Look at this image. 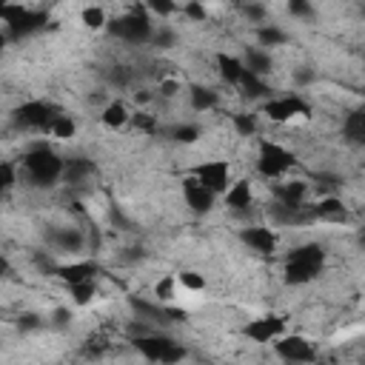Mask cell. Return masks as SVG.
Here are the masks:
<instances>
[{"label":"cell","instance_id":"29","mask_svg":"<svg viewBox=\"0 0 365 365\" xmlns=\"http://www.w3.org/2000/svg\"><path fill=\"white\" fill-rule=\"evenodd\" d=\"M231 125L240 137H254L257 134V117L248 114V111H240V114H231Z\"/></svg>","mask_w":365,"mask_h":365},{"label":"cell","instance_id":"42","mask_svg":"<svg viewBox=\"0 0 365 365\" xmlns=\"http://www.w3.org/2000/svg\"><path fill=\"white\" fill-rule=\"evenodd\" d=\"M86 3H91V0H86Z\"/></svg>","mask_w":365,"mask_h":365},{"label":"cell","instance_id":"17","mask_svg":"<svg viewBox=\"0 0 365 365\" xmlns=\"http://www.w3.org/2000/svg\"><path fill=\"white\" fill-rule=\"evenodd\" d=\"M214 63H217V71H220V77H222L228 86H237V83H240V77H242V71H245V63H242L237 54L220 51V54L214 57Z\"/></svg>","mask_w":365,"mask_h":365},{"label":"cell","instance_id":"5","mask_svg":"<svg viewBox=\"0 0 365 365\" xmlns=\"http://www.w3.org/2000/svg\"><path fill=\"white\" fill-rule=\"evenodd\" d=\"M54 114H57V108L46 100H26L14 108V123L29 131H43Z\"/></svg>","mask_w":365,"mask_h":365},{"label":"cell","instance_id":"26","mask_svg":"<svg viewBox=\"0 0 365 365\" xmlns=\"http://www.w3.org/2000/svg\"><path fill=\"white\" fill-rule=\"evenodd\" d=\"M143 9H145L151 17H160V20L180 14V3H177V0H143Z\"/></svg>","mask_w":365,"mask_h":365},{"label":"cell","instance_id":"24","mask_svg":"<svg viewBox=\"0 0 365 365\" xmlns=\"http://www.w3.org/2000/svg\"><path fill=\"white\" fill-rule=\"evenodd\" d=\"M80 23H83L86 29H91V31H100V29L108 26V17H106V11H103L100 6L88 3V6L80 11Z\"/></svg>","mask_w":365,"mask_h":365},{"label":"cell","instance_id":"22","mask_svg":"<svg viewBox=\"0 0 365 365\" xmlns=\"http://www.w3.org/2000/svg\"><path fill=\"white\" fill-rule=\"evenodd\" d=\"M88 174H91V163L88 160H83V157L63 160V180L66 182H83Z\"/></svg>","mask_w":365,"mask_h":365},{"label":"cell","instance_id":"23","mask_svg":"<svg viewBox=\"0 0 365 365\" xmlns=\"http://www.w3.org/2000/svg\"><path fill=\"white\" fill-rule=\"evenodd\" d=\"M342 131H345V137L351 140V143H362L365 140V114L356 108V111H351L345 120H342Z\"/></svg>","mask_w":365,"mask_h":365},{"label":"cell","instance_id":"25","mask_svg":"<svg viewBox=\"0 0 365 365\" xmlns=\"http://www.w3.org/2000/svg\"><path fill=\"white\" fill-rule=\"evenodd\" d=\"M177 285H180L182 291L200 294V291H205V274H200V271H194V268H182V271L177 274Z\"/></svg>","mask_w":365,"mask_h":365},{"label":"cell","instance_id":"3","mask_svg":"<svg viewBox=\"0 0 365 365\" xmlns=\"http://www.w3.org/2000/svg\"><path fill=\"white\" fill-rule=\"evenodd\" d=\"M297 165V157L282 145L268 137H259L257 143V174L265 180H282L291 168Z\"/></svg>","mask_w":365,"mask_h":365},{"label":"cell","instance_id":"14","mask_svg":"<svg viewBox=\"0 0 365 365\" xmlns=\"http://www.w3.org/2000/svg\"><path fill=\"white\" fill-rule=\"evenodd\" d=\"M305 194H308V182L305 180H282L277 185V202L288 205V208H302L305 205Z\"/></svg>","mask_w":365,"mask_h":365},{"label":"cell","instance_id":"10","mask_svg":"<svg viewBox=\"0 0 365 365\" xmlns=\"http://www.w3.org/2000/svg\"><path fill=\"white\" fill-rule=\"evenodd\" d=\"M182 200H185V205H188L194 214H208V211L214 208V202H217V194L208 191V188L191 174V177L182 180Z\"/></svg>","mask_w":365,"mask_h":365},{"label":"cell","instance_id":"19","mask_svg":"<svg viewBox=\"0 0 365 365\" xmlns=\"http://www.w3.org/2000/svg\"><path fill=\"white\" fill-rule=\"evenodd\" d=\"M257 43L262 48H277V46H285L288 43V34L279 26H274V23H259L257 26Z\"/></svg>","mask_w":365,"mask_h":365},{"label":"cell","instance_id":"8","mask_svg":"<svg viewBox=\"0 0 365 365\" xmlns=\"http://www.w3.org/2000/svg\"><path fill=\"white\" fill-rule=\"evenodd\" d=\"M242 334H245V339H251V342H257V345H268V342H274L279 334H285V319L277 317V314H265V317L251 319V322L242 328Z\"/></svg>","mask_w":365,"mask_h":365},{"label":"cell","instance_id":"6","mask_svg":"<svg viewBox=\"0 0 365 365\" xmlns=\"http://www.w3.org/2000/svg\"><path fill=\"white\" fill-rule=\"evenodd\" d=\"M194 177L208 188L214 191L217 197H222V191L231 185V165L225 160H205L194 168Z\"/></svg>","mask_w":365,"mask_h":365},{"label":"cell","instance_id":"28","mask_svg":"<svg viewBox=\"0 0 365 365\" xmlns=\"http://www.w3.org/2000/svg\"><path fill=\"white\" fill-rule=\"evenodd\" d=\"M180 14L188 23H205L208 20V9H205L202 0H185V3H180Z\"/></svg>","mask_w":365,"mask_h":365},{"label":"cell","instance_id":"20","mask_svg":"<svg viewBox=\"0 0 365 365\" xmlns=\"http://www.w3.org/2000/svg\"><path fill=\"white\" fill-rule=\"evenodd\" d=\"M66 288H68V297H71V302H74L77 308H86V305H91V302L97 299V285H94V279L71 282V285H66Z\"/></svg>","mask_w":365,"mask_h":365},{"label":"cell","instance_id":"15","mask_svg":"<svg viewBox=\"0 0 365 365\" xmlns=\"http://www.w3.org/2000/svg\"><path fill=\"white\" fill-rule=\"evenodd\" d=\"M128 117H131V111H128V106H125L123 100H108V103L103 106V111H100V123H103L106 128H111V131L125 128V125H128Z\"/></svg>","mask_w":365,"mask_h":365},{"label":"cell","instance_id":"18","mask_svg":"<svg viewBox=\"0 0 365 365\" xmlns=\"http://www.w3.org/2000/svg\"><path fill=\"white\" fill-rule=\"evenodd\" d=\"M168 342H171L168 336H160V334H143V336L134 339V348L140 351L143 359H148V362H160V356H163V351H165Z\"/></svg>","mask_w":365,"mask_h":365},{"label":"cell","instance_id":"30","mask_svg":"<svg viewBox=\"0 0 365 365\" xmlns=\"http://www.w3.org/2000/svg\"><path fill=\"white\" fill-rule=\"evenodd\" d=\"M202 137V128L197 125V123H182V125H177L174 131H171V140H177V143H182V145H191V143H197Z\"/></svg>","mask_w":365,"mask_h":365},{"label":"cell","instance_id":"16","mask_svg":"<svg viewBox=\"0 0 365 365\" xmlns=\"http://www.w3.org/2000/svg\"><path fill=\"white\" fill-rule=\"evenodd\" d=\"M51 140H60V143H68V140H74L77 137V123H74V117L71 114H66V111H57L51 120H48V125L43 128Z\"/></svg>","mask_w":365,"mask_h":365},{"label":"cell","instance_id":"12","mask_svg":"<svg viewBox=\"0 0 365 365\" xmlns=\"http://www.w3.org/2000/svg\"><path fill=\"white\" fill-rule=\"evenodd\" d=\"M222 202H225V208H231V211H237V214L248 211V208L254 205L251 180H237V182H231V185L222 191Z\"/></svg>","mask_w":365,"mask_h":365},{"label":"cell","instance_id":"34","mask_svg":"<svg viewBox=\"0 0 365 365\" xmlns=\"http://www.w3.org/2000/svg\"><path fill=\"white\" fill-rule=\"evenodd\" d=\"M57 245H60L63 251H80V248H83V234L74 231V228L60 231V234H57Z\"/></svg>","mask_w":365,"mask_h":365},{"label":"cell","instance_id":"36","mask_svg":"<svg viewBox=\"0 0 365 365\" xmlns=\"http://www.w3.org/2000/svg\"><path fill=\"white\" fill-rule=\"evenodd\" d=\"M288 11L294 17H311L314 6H311V0H288Z\"/></svg>","mask_w":365,"mask_h":365},{"label":"cell","instance_id":"40","mask_svg":"<svg viewBox=\"0 0 365 365\" xmlns=\"http://www.w3.org/2000/svg\"><path fill=\"white\" fill-rule=\"evenodd\" d=\"M6 46H9V34H6V29H0V54L6 51Z\"/></svg>","mask_w":365,"mask_h":365},{"label":"cell","instance_id":"1","mask_svg":"<svg viewBox=\"0 0 365 365\" xmlns=\"http://www.w3.org/2000/svg\"><path fill=\"white\" fill-rule=\"evenodd\" d=\"M322 259H325V251H322L319 245H314V242L294 248V251L288 254V259H285V268H282L285 282H288V285L314 282V279L319 277V271H322Z\"/></svg>","mask_w":365,"mask_h":365},{"label":"cell","instance_id":"41","mask_svg":"<svg viewBox=\"0 0 365 365\" xmlns=\"http://www.w3.org/2000/svg\"><path fill=\"white\" fill-rule=\"evenodd\" d=\"M6 3H9V0H0V20H3V9H6Z\"/></svg>","mask_w":365,"mask_h":365},{"label":"cell","instance_id":"38","mask_svg":"<svg viewBox=\"0 0 365 365\" xmlns=\"http://www.w3.org/2000/svg\"><path fill=\"white\" fill-rule=\"evenodd\" d=\"M245 14H248L254 23H262V17H265V11H262L259 6H248V9H245Z\"/></svg>","mask_w":365,"mask_h":365},{"label":"cell","instance_id":"33","mask_svg":"<svg viewBox=\"0 0 365 365\" xmlns=\"http://www.w3.org/2000/svg\"><path fill=\"white\" fill-rule=\"evenodd\" d=\"M14 185H17V165L9 160H0V194H6Z\"/></svg>","mask_w":365,"mask_h":365},{"label":"cell","instance_id":"11","mask_svg":"<svg viewBox=\"0 0 365 365\" xmlns=\"http://www.w3.org/2000/svg\"><path fill=\"white\" fill-rule=\"evenodd\" d=\"M54 277H57L63 285L83 282V279H94V277H97V262H94V259H71V262H63V265L54 268Z\"/></svg>","mask_w":365,"mask_h":365},{"label":"cell","instance_id":"13","mask_svg":"<svg viewBox=\"0 0 365 365\" xmlns=\"http://www.w3.org/2000/svg\"><path fill=\"white\" fill-rule=\"evenodd\" d=\"M308 214L317 217V220H325V222H345V220H348L345 202H342L339 197H334V194L322 197L317 205H308Z\"/></svg>","mask_w":365,"mask_h":365},{"label":"cell","instance_id":"37","mask_svg":"<svg viewBox=\"0 0 365 365\" xmlns=\"http://www.w3.org/2000/svg\"><path fill=\"white\" fill-rule=\"evenodd\" d=\"M180 91H182V86H180L177 80H171V77H168V80H160V97H168V100H171V97H177Z\"/></svg>","mask_w":365,"mask_h":365},{"label":"cell","instance_id":"21","mask_svg":"<svg viewBox=\"0 0 365 365\" xmlns=\"http://www.w3.org/2000/svg\"><path fill=\"white\" fill-rule=\"evenodd\" d=\"M188 103H191V108H194V111H211V108H217L220 97H217V91H214V88L194 86V88L188 91Z\"/></svg>","mask_w":365,"mask_h":365},{"label":"cell","instance_id":"32","mask_svg":"<svg viewBox=\"0 0 365 365\" xmlns=\"http://www.w3.org/2000/svg\"><path fill=\"white\" fill-rule=\"evenodd\" d=\"M128 123H131L137 131H143V134H154V131H157V117L148 114V111H131Z\"/></svg>","mask_w":365,"mask_h":365},{"label":"cell","instance_id":"27","mask_svg":"<svg viewBox=\"0 0 365 365\" xmlns=\"http://www.w3.org/2000/svg\"><path fill=\"white\" fill-rule=\"evenodd\" d=\"M242 63H245L248 71H254V74H259V77H265V74L271 71V57H268V51H262V48H248V60H242Z\"/></svg>","mask_w":365,"mask_h":365},{"label":"cell","instance_id":"4","mask_svg":"<svg viewBox=\"0 0 365 365\" xmlns=\"http://www.w3.org/2000/svg\"><path fill=\"white\" fill-rule=\"evenodd\" d=\"M262 114L274 123H291L297 117H308L311 106L299 94H282V97H268L262 103Z\"/></svg>","mask_w":365,"mask_h":365},{"label":"cell","instance_id":"31","mask_svg":"<svg viewBox=\"0 0 365 365\" xmlns=\"http://www.w3.org/2000/svg\"><path fill=\"white\" fill-rule=\"evenodd\" d=\"M154 297H157L160 302H171V299L177 297V277H171V274L160 277L157 285H154Z\"/></svg>","mask_w":365,"mask_h":365},{"label":"cell","instance_id":"7","mask_svg":"<svg viewBox=\"0 0 365 365\" xmlns=\"http://www.w3.org/2000/svg\"><path fill=\"white\" fill-rule=\"evenodd\" d=\"M274 351H277V356L279 359H285V362H314L317 359V351H314V345L305 339V336H297V334H279L277 339H274Z\"/></svg>","mask_w":365,"mask_h":365},{"label":"cell","instance_id":"35","mask_svg":"<svg viewBox=\"0 0 365 365\" xmlns=\"http://www.w3.org/2000/svg\"><path fill=\"white\" fill-rule=\"evenodd\" d=\"M185 359V348L180 345V342H168L165 345V351H163V356H160V365H171V362H182Z\"/></svg>","mask_w":365,"mask_h":365},{"label":"cell","instance_id":"9","mask_svg":"<svg viewBox=\"0 0 365 365\" xmlns=\"http://www.w3.org/2000/svg\"><path fill=\"white\" fill-rule=\"evenodd\" d=\"M240 240L245 248H251L254 254H262V257L274 254L279 245V237L271 225H245V228H240Z\"/></svg>","mask_w":365,"mask_h":365},{"label":"cell","instance_id":"39","mask_svg":"<svg viewBox=\"0 0 365 365\" xmlns=\"http://www.w3.org/2000/svg\"><path fill=\"white\" fill-rule=\"evenodd\" d=\"M11 274V262H9V257L0 251V277H9Z\"/></svg>","mask_w":365,"mask_h":365},{"label":"cell","instance_id":"2","mask_svg":"<svg viewBox=\"0 0 365 365\" xmlns=\"http://www.w3.org/2000/svg\"><path fill=\"white\" fill-rule=\"evenodd\" d=\"M23 171L31 182L51 185L63 177V157H57L46 143H40L23 154Z\"/></svg>","mask_w":365,"mask_h":365}]
</instances>
